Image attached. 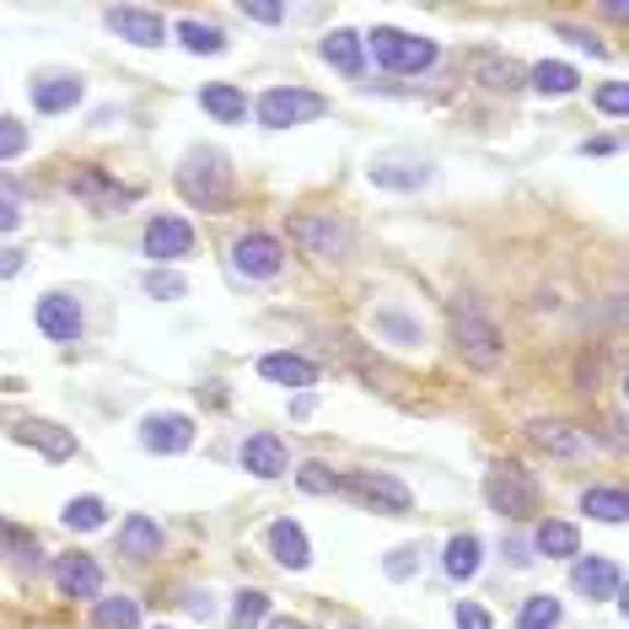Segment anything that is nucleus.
Returning <instances> with one entry per match:
<instances>
[{"mask_svg":"<svg viewBox=\"0 0 629 629\" xmlns=\"http://www.w3.org/2000/svg\"><path fill=\"white\" fill-rule=\"evenodd\" d=\"M232 264H237V275H248V280H269V275H280L286 248H280V237H269V232H248V237L232 243Z\"/></svg>","mask_w":629,"mask_h":629,"instance_id":"8","label":"nucleus"},{"mask_svg":"<svg viewBox=\"0 0 629 629\" xmlns=\"http://www.w3.org/2000/svg\"><path fill=\"white\" fill-rule=\"evenodd\" d=\"M560 625V597H527L522 603V619H516V629H555Z\"/></svg>","mask_w":629,"mask_h":629,"instance_id":"35","label":"nucleus"},{"mask_svg":"<svg viewBox=\"0 0 629 629\" xmlns=\"http://www.w3.org/2000/svg\"><path fill=\"white\" fill-rule=\"evenodd\" d=\"M55 581H60L65 597H97L103 592V570H97L92 555H65L55 566Z\"/></svg>","mask_w":629,"mask_h":629,"instance_id":"15","label":"nucleus"},{"mask_svg":"<svg viewBox=\"0 0 629 629\" xmlns=\"http://www.w3.org/2000/svg\"><path fill=\"white\" fill-rule=\"evenodd\" d=\"M377 328H387V334H393L398 345H415V339H420V328H415L409 317H398V313H382V317H377Z\"/></svg>","mask_w":629,"mask_h":629,"instance_id":"41","label":"nucleus"},{"mask_svg":"<svg viewBox=\"0 0 629 629\" xmlns=\"http://www.w3.org/2000/svg\"><path fill=\"white\" fill-rule=\"evenodd\" d=\"M16 441H27V446H38L44 457H75V436L65 431V426H55V420H22L16 426Z\"/></svg>","mask_w":629,"mask_h":629,"instance_id":"18","label":"nucleus"},{"mask_svg":"<svg viewBox=\"0 0 629 629\" xmlns=\"http://www.w3.org/2000/svg\"><path fill=\"white\" fill-rule=\"evenodd\" d=\"M581 151H586V156H614V151H619V140H614V135H603V140H586Z\"/></svg>","mask_w":629,"mask_h":629,"instance_id":"47","label":"nucleus"},{"mask_svg":"<svg viewBox=\"0 0 629 629\" xmlns=\"http://www.w3.org/2000/svg\"><path fill=\"white\" fill-rule=\"evenodd\" d=\"M291 243L313 258H345L350 248V226L334 216H291Z\"/></svg>","mask_w":629,"mask_h":629,"instance_id":"7","label":"nucleus"},{"mask_svg":"<svg viewBox=\"0 0 629 629\" xmlns=\"http://www.w3.org/2000/svg\"><path fill=\"white\" fill-rule=\"evenodd\" d=\"M527 441H533L538 452L560 457V463H566V457H581V446H586V441L575 436V426H566V420H533V426H527Z\"/></svg>","mask_w":629,"mask_h":629,"instance_id":"17","label":"nucleus"},{"mask_svg":"<svg viewBox=\"0 0 629 629\" xmlns=\"http://www.w3.org/2000/svg\"><path fill=\"white\" fill-rule=\"evenodd\" d=\"M178 44L189 55H221L226 49V33L221 27H205V22H178Z\"/></svg>","mask_w":629,"mask_h":629,"instance_id":"31","label":"nucleus"},{"mask_svg":"<svg viewBox=\"0 0 629 629\" xmlns=\"http://www.w3.org/2000/svg\"><path fill=\"white\" fill-rule=\"evenodd\" d=\"M474 75H479L490 92H511V86H522V65L501 60V55H485V60L474 65Z\"/></svg>","mask_w":629,"mask_h":629,"instance_id":"32","label":"nucleus"},{"mask_svg":"<svg viewBox=\"0 0 629 629\" xmlns=\"http://www.w3.org/2000/svg\"><path fill=\"white\" fill-rule=\"evenodd\" d=\"M269 555H275L286 570H307V566H313V544H307V533H302L291 516H280V522L269 527Z\"/></svg>","mask_w":629,"mask_h":629,"instance_id":"14","label":"nucleus"},{"mask_svg":"<svg viewBox=\"0 0 629 629\" xmlns=\"http://www.w3.org/2000/svg\"><path fill=\"white\" fill-rule=\"evenodd\" d=\"M22 151H27V125H16V119L0 114V162H11V156H22Z\"/></svg>","mask_w":629,"mask_h":629,"instance_id":"39","label":"nucleus"},{"mask_svg":"<svg viewBox=\"0 0 629 629\" xmlns=\"http://www.w3.org/2000/svg\"><path fill=\"white\" fill-rule=\"evenodd\" d=\"M140 446H145V452H162V457L189 452L194 446V420L189 415H151V420L140 426Z\"/></svg>","mask_w":629,"mask_h":629,"instance_id":"12","label":"nucleus"},{"mask_svg":"<svg viewBox=\"0 0 629 629\" xmlns=\"http://www.w3.org/2000/svg\"><path fill=\"white\" fill-rule=\"evenodd\" d=\"M145 253H151L156 264H178L184 253H194V226L184 216H156V221L145 226Z\"/></svg>","mask_w":629,"mask_h":629,"instance_id":"11","label":"nucleus"},{"mask_svg":"<svg viewBox=\"0 0 629 629\" xmlns=\"http://www.w3.org/2000/svg\"><path fill=\"white\" fill-rule=\"evenodd\" d=\"M108 27L135 44V49H162L167 44V22L156 16V11H145V5H114L108 11Z\"/></svg>","mask_w":629,"mask_h":629,"instance_id":"9","label":"nucleus"},{"mask_svg":"<svg viewBox=\"0 0 629 629\" xmlns=\"http://www.w3.org/2000/svg\"><path fill=\"white\" fill-rule=\"evenodd\" d=\"M70 189L81 194V199H92V205H129V199H135V189H129V184H114L103 167H75V173H70Z\"/></svg>","mask_w":629,"mask_h":629,"instance_id":"16","label":"nucleus"},{"mask_svg":"<svg viewBox=\"0 0 629 629\" xmlns=\"http://www.w3.org/2000/svg\"><path fill=\"white\" fill-rule=\"evenodd\" d=\"M575 65H566V60H544V65H533L527 70V86L533 92H544V97H566V92H575Z\"/></svg>","mask_w":629,"mask_h":629,"instance_id":"26","label":"nucleus"},{"mask_svg":"<svg viewBox=\"0 0 629 629\" xmlns=\"http://www.w3.org/2000/svg\"><path fill=\"white\" fill-rule=\"evenodd\" d=\"M603 114H614V119H625L629 114V86L625 81H608V86H597V97H592Z\"/></svg>","mask_w":629,"mask_h":629,"instance_id":"38","label":"nucleus"},{"mask_svg":"<svg viewBox=\"0 0 629 629\" xmlns=\"http://www.w3.org/2000/svg\"><path fill=\"white\" fill-rule=\"evenodd\" d=\"M264 614H269V597H264V592H237V608H232V629L264 625Z\"/></svg>","mask_w":629,"mask_h":629,"instance_id":"36","label":"nucleus"},{"mask_svg":"<svg viewBox=\"0 0 629 629\" xmlns=\"http://www.w3.org/2000/svg\"><path fill=\"white\" fill-rule=\"evenodd\" d=\"M457 629H496V619L479 603H457Z\"/></svg>","mask_w":629,"mask_h":629,"instance_id":"42","label":"nucleus"},{"mask_svg":"<svg viewBox=\"0 0 629 629\" xmlns=\"http://www.w3.org/2000/svg\"><path fill=\"white\" fill-rule=\"evenodd\" d=\"M22 269V248H0V280Z\"/></svg>","mask_w":629,"mask_h":629,"instance_id":"48","label":"nucleus"},{"mask_svg":"<svg viewBox=\"0 0 629 629\" xmlns=\"http://www.w3.org/2000/svg\"><path fill=\"white\" fill-rule=\"evenodd\" d=\"M119 555H129V560L162 555V522H151V516H125V527H119Z\"/></svg>","mask_w":629,"mask_h":629,"instance_id":"21","label":"nucleus"},{"mask_svg":"<svg viewBox=\"0 0 629 629\" xmlns=\"http://www.w3.org/2000/svg\"><path fill=\"white\" fill-rule=\"evenodd\" d=\"M108 522V505L97 501V496H75V501L65 505V527L70 533H97Z\"/></svg>","mask_w":629,"mask_h":629,"instance_id":"30","label":"nucleus"},{"mask_svg":"<svg viewBox=\"0 0 629 629\" xmlns=\"http://www.w3.org/2000/svg\"><path fill=\"white\" fill-rule=\"evenodd\" d=\"M323 60L334 65L339 75H361V70H366V49H361V38H356V33L334 27V33L323 38Z\"/></svg>","mask_w":629,"mask_h":629,"instance_id":"24","label":"nucleus"},{"mask_svg":"<svg viewBox=\"0 0 629 629\" xmlns=\"http://www.w3.org/2000/svg\"><path fill=\"white\" fill-rule=\"evenodd\" d=\"M145 291L162 296V302H178L189 286H184V275H173V269H151V275H145Z\"/></svg>","mask_w":629,"mask_h":629,"instance_id":"37","label":"nucleus"},{"mask_svg":"<svg viewBox=\"0 0 629 629\" xmlns=\"http://www.w3.org/2000/svg\"><path fill=\"white\" fill-rule=\"evenodd\" d=\"M0 555L16 560V566H38V538L22 533V527H11V522H0Z\"/></svg>","mask_w":629,"mask_h":629,"instance_id":"34","label":"nucleus"},{"mask_svg":"<svg viewBox=\"0 0 629 629\" xmlns=\"http://www.w3.org/2000/svg\"><path fill=\"white\" fill-rule=\"evenodd\" d=\"M366 178L377 184V189H426L431 184V167L426 162H372L366 167Z\"/></svg>","mask_w":629,"mask_h":629,"instance_id":"22","label":"nucleus"},{"mask_svg":"<svg viewBox=\"0 0 629 629\" xmlns=\"http://www.w3.org/2000/svg\"><path fill=\"white\" fill-rule=\"evenodd\" d=\"M533 544H538L549 560H570V555H581V533H575L570 522H544Z\"/></svg>","mask_w":629,"mask_h":629,"instance_id":"29","label":"nucleus"},{"mask_svg":"<svg viewBox=\"0 0 629 629\" xmlns=\"http://www.w3.org/2000/svg\"><path fill=\"white\" fill-rule=\"evenodd\" d=\"M485 501L501 516H527V511H538V485L522 463H496L490 479H485Z\"/></svg>","mask_w":629,"mask_h":629,"instance_id":"5","label":"nucleus"},{"mask_svg":"<svg viewBox=\"0 0 629 629\" xmlns=\"http://www.w3.org/2000/svg\"><path fill=\"white\" fill-rule=\"evenodd\" d=\"M570 581H575V592H586V597H608V603H625V570L614 566V560H603V555H586V560H575L570 570Z\"/></svg>","mask_w":629,"mask_h":629,"instance_id":"10","label":"nucleus"},{"mask_svg":"<svg viewBox=\"0 0 629 629\" xmlns=\"http://www.w3.org/2000/svg\"><path fill=\"white\" fill-rule=\"evenodd\" d=\"M264 629H302V625H291V619H269Z\"/></svg>","mask_w":629,"mask_h":629,"instance_id":"49","label":"nucleus"},{"mask_svg":"<svg viewBox=\"0 0 629 629\" xmlns=\"http://www.w3.org/2000/svg\"><path fill=\"white\" fill-rule=\"evenodd\" d=\"M178 194L189 205H199V210H221L232 199V167H226V156L216 145H194L189 156H184V167H178Z\"/></svg>","mask_w":629,"mask_h":629,"instance_id":"2","label":"nucleus"},{"mask_svg":"<svg viewBox=\"0 0 629 629\" xmlns=\"http://www.w3.org/2000/svg\"><path fill=\"white\" fill-rule=\"evenodd\" d=\"M258 377L264 382H275V387H313L317 382V366L307 361V356H264L258 361Z\"/></svg>","mask_w":629,"mask_h":629,"instance_id":"19","label":"nucleus"},{"mask_svg":"<svg viewBox=\"0 0 629 629\" xmlns=\"http://www.w3.org/2000/svg\"><path fill=\"white\" fill-rule=\"evenodd\" d=\"M38 328H44V339H55V345H75L81 339V307H75V296H44L38 302Z\"/></svg>","mask_w":629,"mask_h":629,"instance_id":"13","label":"nucleus"},{"mask_svg":"<svg viewBox=\"0 0 629 629\" xmlns=\"http://www.w3.org/2000/svg\"><path fill=\"white\" fill-rule=\"evenodd\" d=\"M366 44H372L382 70H398V75H420V70L436 65V44L431 38H415V33H398V27H377Z\"/></svg>","mask_w":629,"mask_h":629,"instance_id":"3","label":"nucleus"},{"mask_svg":"<svg viewBox=\"0 0 629 629\" xmlns=\"http://www.w3.org/2000/svg\"><path fill=\"white\" fill-rule=\"evenodd\" d=\"M415 566H420V549H409V544H404V549H393V555H387V575H393V581H404V575H415Z\"/></svg>","mask_w":629,"mask_h":629,"instance_id":"40","label":"nucleus"},{"mask_svg":"<svg viewBox=\"0 0 629 629\" xmlns=\"http://www.w3.org/2000/svg\"><path fill=\"white\" fill-rule=\"evenodd\" d=\"M302 490H334V474H323V463H307V468H302Z\"/></svg>","mask_w":629,"mask_h":629,"instance_id":"43","label":"nucleus"},{"mask_svg":"<svg viewBox=\"0 0 629 629\" xmlns=\"http://www.w3.org/2000/svg\"><path fill=\"white\" fill-rule=\"evenodd\" d=\"M560 38H570L575 49H592V55H603V44H597L592 33H581V27H560Z\"/></svg>","mask_w":629,"mask_h":629,"instance_id":"45","label":"nucleus"},{"mask_svg":"<svg viewBox=\"0 0 629 629\" xmlns=\"http://www.w3.org/2000/svg\"><path fill=\"white\" fill-rule=\"evenodd\" d=\"M199 103H205V114H210V119H221V125H237V119H248V97H243L232 81H216V86H205V92H199Z\"/></svg>","mask_w":629,"mask_h":629,"instance_id":"25","label":"nucleus"},{"mask_svg":"<svg viewBox=\"0 0 629 629\" xmlns=\"http://www.w3.org/2000/svg\"><path fill=\"white\" fill-rule=\"evenodd\" d=\"M334 490H345V496H356V501L377 505V511H409V490L398 485V479H387V474H372V468H356V474H334Z\"/></svg>","mask_w":629,"mask_h":629,"instance_id":"6","label":"nucleus"},{"mask_svg":"<svg viewBox=\"0 0 629 629\" xmlns=\"http://www.w3.org/2000/svg\"><path fill=\"white\" fill-rule=\"evenodd\" d=\"M243 468H248L253 479H280L291 463H286V446L275 436H248L243 441Z\"/></svg>","mask_w":629,"mask_h":629,"instance_id":"20","label":"nucleus"},{"mask_svg":"<svg viewBox=\"0 0 629 629\" xmlns=\"http://www.w3.org/2000/svg\"><path fill=\"white\" fill-rule=\"evenodd\" d=\"M452 345H457V356H463L468 366H479V372H496L505 356L501 328L490 323V313H485L474 296H457V302H452Z\"/></svg>","mask_w":629,"mask_h":629,"instance_id":"1","label":"nucleus"},{"mask_svg":"<svg viewBox=\"0 0 629 629\" xmlns=\"http://www.w3.org/2000/svg\"><path fill=\"white\" fill-rule=\"evenodd\" d=\"M581 511L586 516H597V522H625L629 516V501H625V490H614V485H592L586 496H581Z\"/></svg>","mask_w":629,"mask_h":629,"instance_id":"28","label":"nucleus"},{"mask_svg":"<svg viewBox=\"0 0 629 629\" xmlns=\"http://www.w3.org/2000/svg\"><path fill=\"white\" fill-rule=\"evenodd\" d=\"M16 226H22V210H16V205L0 194V232H16Z\"/></svg>","mask_w":629,"mask_h":629,"instance_id":"46","label":"nucleus"},{"mask_svg":"<svg viewBox=\"0 0 629 629\" xmlns=\"http://www.w3.org/2000/svg\"><path fill=\"white\" fill-rule=\"evenodd\" d=\"M97 625L103 629H140V603H135V597H97Z\"/></svg>","mask_w":629,"mask_h":629,"instance_id":"33","label":"nucleus"},{"mask_svg":"<svg viewBox=\"0 0 629 629\" xmlns=\"http://www.w3.org/2000/svg\"><path fill=\"white\" fill-rule=\"evenodd\" d=\"M81 103V75H49V81H33V108L38 114H65Z\"/></svg>","mask_w":629,"mask_h":629,"instance_id":"23","label":"nucleus"},{"mask_svg":"<svg viewBox=\"0 0 629 629\" xmlns=\"http://www.w3.org/2000/svg\"><path fill=\"white\" fill-rule=\"evenodd\" d=\"M323 97L307 92V86H269L264 97H258V125L269 129H291V125H313L323 119Z\"/></svg>","mask_w":629,"mask_h":629,"instance_id":"4","label":"nucleus"},{"mask_svg":"<svg viewBox=\"0 0 629 629\" xmlns=\"http://www.w3.org/2000/svg\"><path fill=\"white\" fill-rule=\"evenodd\" d=\"M243 11H248L253 22H280V16H286V11H280V5H269V0H253V5H243Z\"/></svg>","mask_w":629,"mask_h":629,"instance_id":"44","label":"nucleus"},{"mask_svg":"<svg viewBox=\"0 0 629 629\" xmlns=\"http://www.w3.org/2000/svg\"><path fill=\"white\" fill-rule=\"evenodd\" d=\"M479 555H485V544H479L474 533H457V538L446 544L441 566H446V575H452V581H468V575L479 570Z\"/></svg>","mask_w":629,"mask_h":629,"instance_id":"27","label":"nucleus"}]
</instances>
